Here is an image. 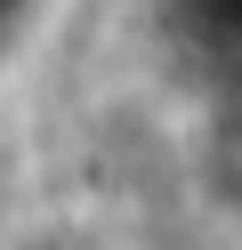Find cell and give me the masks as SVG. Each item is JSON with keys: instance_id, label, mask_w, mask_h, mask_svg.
Here are the masks:
<instances>
[{"instance_id": "obj_1", "label": "cell", "mask_w": 242, "mask_h": 250, "mask_svg": "<svg viewBox=\"0 0 242 250\" xmlns=\"http://www.w3.org/2000/svg\"><path fill=\"white\" fill-rule=\"evenodd\" d=\"M186 178L210 218L242 226V81H210L202 113L186 129Z\"/></svg>"}, {"instance_id": "obj_2", "label": "cell", "mask_w": 242, "mask_h": 250, "mask_svg": "<svg viewBox=\"0 0 242 250\" xmlns=\"http://www.w3.org/2000/svg\"><path fill=\"white\" fill-rule=\"evenodd\" d=\"M161 24L210 81H242V0H161Z\"/></svg>"}]
</instances>
